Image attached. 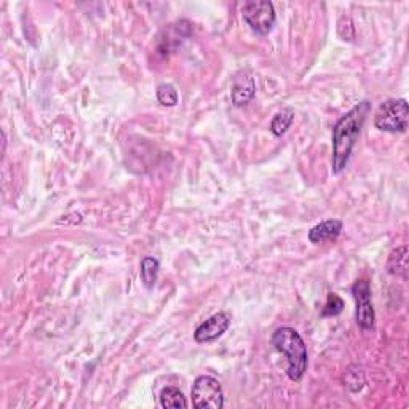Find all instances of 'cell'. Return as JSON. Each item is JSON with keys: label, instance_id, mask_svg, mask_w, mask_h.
<instances>
[{"label": "cell", "instance_id": "1", "mask_svg": "<svg viewBox=\"0 0 409 409\" xmlns=\"http://www.w3.org/2000/svg\"><path fill=\"white\" fill-rule=\"evenodd\" d=\"M371 104L368 101L358 103L349 112L337 120L333 128V173L339 174L349 165L353 146L360 135L362 126L369 114Z\"/></svg>", "mask_w": 409, "mask_h": 409}, {"label": "cell", "instance_id": "2", "mask_svg": "<svg viewBox=\"0 0 409 409\" xmlns=\"http://www.w3.org/2000/svg\"><path fill=\"white\" fill-rule=\"evenodd\" d=\"M272 344L275 349L285 353L288 358V369H286L288 378L295 382H299L302 375L306 374L308 364L307 347L304 344L301 334L290 326H283L274 333Z\"/></svg>", "mask_w": 409, "mask_h": 409}, {"label": "cell", "instance_id": "3", "mask_svg": "<svg viewBox=\"0 0 409 409\" xmlns=\"http://www.w3.org/2000/svg\"><path fill=\"white\" fill-rule=\"evenodd\" d=\"M409 107L406 99H389L375 110V128L389 133H403L408 128Z\"/></svg>", "mask_w": 409, "mask_h": 409}, {"label": "cell", "instance_id": "4", "mask_svg": "<svg viewBox=\"0 0 409 409\" xmlns=\"http://www.w3.org/2000/svg\"><path fill=\"white\" fill-rule=\"evenodd\" d=\"M192 405L197 409H223L224 394L219 380L200 375L192 385Z\"/></svg>", "mask_w": 409, "mask_h": 409}, {"label": "cell", "instance_id": "5", "mask_svg": "<svg viewBox=\"0 0 409 409\" xmlns=\"http://www.w3.org/2000/svg\"><path fill=\"white\" fill-rule=\"evenodd\" d=\"M241 16L246 24L259 36H267L275 26V8L269 0H256V2H246L241 8Z\"/></svg>", "mask_w": 409, "mask_h": 409}, {"label": "cell", "instance_id": "6", "mask_svg": "<svg viewBox=\"0 0 409 409\" xmlns=\"http://www.w3.org/2000/svg\"><path fill=\"white\" fill-rule=\"evenodd\" d=\"M352 295L357 301V323L364 331H373L375 326V312L371 302V286L368 280H358L352 286Z\"/></svg>", "mask_w": 409, "mask_h": 409}, {"label": "cell", "instance_id": "7", "mask_svg": "<svg viewBox=\"0 0 409 409\" xmlns=\"http://www.w3.org/2000/svg\"><path fill=\"white\" fill-rule=\"evenodd\" d=\"M230 326V315L228 312H218L214 313L213 317L198 326L193 333V339H195L198 344H204V342H213L216 341L218 337L223 336L225 331L229 329Z\"/></svg>", "mask_w": 409, "mask_h": 409}, {"label": "cell", "instance_id": "8", "mask_svg": "<svg viewBox=\"0 0 409 409\" xmlns=\"http://www.w3.org/2000/svg\"><path fill=\"white\" fill-rule=\"evenodd\" d=\"M342 232V221L341 219H328L320 223L318 225L311 229L308 232V240L311 243H323L329 240H336Z\"/></svg>", "mask_w": 409, "mask_h": 409}, {"label": "cell", "instance_id": "9", "mask_svg": "<svg viewBox=\"0 0 409 409\" xmlns=\"http://www.w3.org/2000/svg\"><path fill=\"white\" fill-rule=\"evenodd\" d=\"M254 93H256V85H254L253 77H240V79L235 82L234 90H232V103H234V106L237 107L246 106V104L254 98Z\"/></svg>", "mask_w": 409, "mask_h": 409}, {"label": "cell", "instance_id": "10", "mask_svg": "<svg viewBox=\"0 0 409 409\" xmlns=\"http://www.w3.org/2000/svg\"><path fill=\"white\" fill-rule=\"evenodd\" d=\"M387 272L394 277L406 280L408 277V246L403 245L390 253L387 261Z\"/></svg>", "mask_w": 409, "mask_h": 409}, {"label": "cell", "instance_id": "11", "mask_svg": "<svg viewBox=\"0 0 409 409\" xmlns=\"http://www.w3.org/2000/svg\"><path fill=\"white\" fill-rule=\"evenodd\" d=\"M160 405L165 409H186L189 406L187 405L186 396L176 387H167V389L162 390V394H160Z\"/></svg>", "mask_w": 409, "mask_h": 409}, {"label": "cell", "instance_id": "12", "mask_svg": "<svg viewBox=\"0 0 409 409\" xmlns=\"http://www.w3.org/2000/svg\"><path fill=\"white\" fill-rule=\"evenodd\" d=\"M292 120H295V110H292L291 107L281 109L280 112L272 119V121H270V131H272L275 136L285 135L291 126Z\"/></svg>", "mask_w": 409, "mask_h": 409}, {"label": "cell", "instance_id": "13", "mask_svg": "<svg viewBox=\"0 0 409 409\" xmlns=\"http://www.w3.org/2000/svg\"><path fill=\"white\" fill-rule=\"evenodd\" d=\"M160 264L156 258H144L141 262V280L147 290H152L154 285L157 281Z\"/></svg>", "mask_w": 409, "mask_h": 409}, {"label": "cell", "instance_id": "14", "mask_svg": "<svg viewBox=\"0 0 409 409\" xmlns=\"http://www.w3.org/2000/svg\"><path fill=\"white\" fill-rule=\"evenodd\" d=\"M157 99L158 103L162 104V106H167V107H173L178 104L179 101V96H178V91H176V88L170 84H162L157 88Z\"/></svg>", "mask_w": 409, "mask_h": 409}, {"label": "cell", "instance_id": "15", "mask_svg": "<svg viewBox=\"0 0 409 409\" xmlns=\"http://www.w3.org/2000/svg\"><path fill=\"white\" fill-rule=\"evenodd\" d=\"M342 311H344V301H342L337 295H334V292H329L328 299H326V304L323 307L322 317H336V315H339Z\"/></svg>", "mask_w": 409, "mask_h": 409}]
</instances>
